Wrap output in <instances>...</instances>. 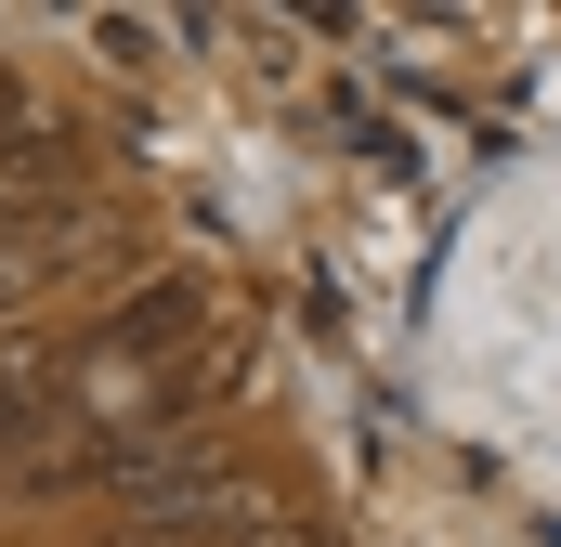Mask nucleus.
Masks as SVG:
<instances>
[{
	"label": "nucleus",
	"mask_w": 561,
	"mask_h": 547,
	"mask_svg": "<svg viewBox=\"0 0 561 547\" xmlns=\"http://www.w3.org/2000/svg\"><path fill=\"white\" fill-rule=\"evenodd\" d=\"M196 313H209V300H196V274H170V287H131V300L92 326V352H79V365H144V352H183V339H196Z\"/></svg>",
	"instance_id": "f257e3e1"
},
{
	"label": "nucleus",
	"mask_w": 561,
	"mask_h": 547,
	"mask_svg": "<svg viewBox=\"0 0 561 547\" xmlns=\"http://www.w3.org/2000/svg\"><path fill=\"white\" fill-rule=\"evenodd\" d=\"M131 547H183V535H131Z\"/></svg>",
	"instance_id": "f03ea898"
}]
</instances>
